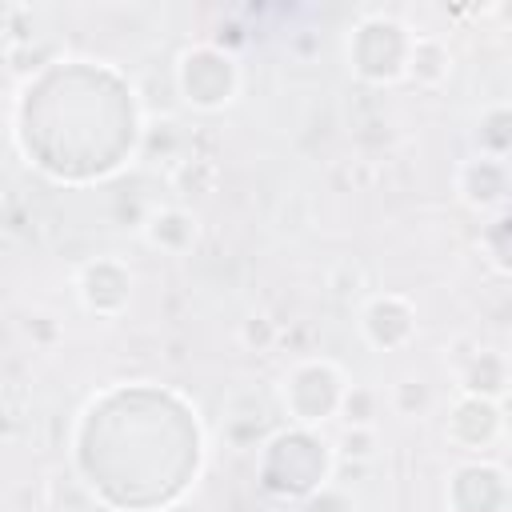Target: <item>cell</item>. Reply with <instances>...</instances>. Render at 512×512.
<instances>
[{
    "mask_svg": "<svg viewBox=\"0 0 512 512\" xmlns=\"http://www.w3.org/2000/svg\"><path fill=\"white\" fill-rule=\"evenodd\" d=\"M240 336H244V344H272V336H276V328L264 320V316H252V320H244V328H240Z\"/></svg>",
    "mask_w": 512,
    "mask_h": 512,
    "instance_id": "1",
    "label": "cell"
},
{
    "mask_svg": "<svg viewBox=\"0 0 512 512\" xmlns=\"http://www.w3.org/2000/svg\"><path fill=\"white\" fill-rule=\"evenodd\" d=\"M340 444H344V452H348V456H356V460L372 456V432H368V428H356V424H352V432H348Z\"/></svg>",
    "mask_w": 512,
    "mask_h": 512,
    "instance_id": "2",
    "label": "cell"
}]
</instances>
